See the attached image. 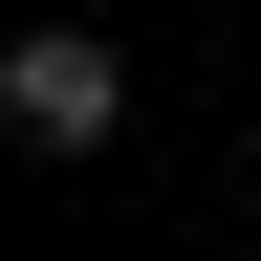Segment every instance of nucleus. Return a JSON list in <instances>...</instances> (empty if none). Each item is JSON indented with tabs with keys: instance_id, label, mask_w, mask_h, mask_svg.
Wrapping results in <instances>:
<instances>
[{
	"instance_id": "obj_1",
	"label": "nucleus",
	"mask_w": 261,
	"mask_h": 261,
	"mask_svg": "<svg viewBox=\"0 0 261 261\" xmlns=\"http://www.w3.org/2000/svg\"><path fill=\"white\" fill-rule=\"evenodd\" d=\"M0 109L44 130V152H109V109H130V65H109V44H87V22H44V44L0 65Z\"/></svg>"
}]
</instances>
